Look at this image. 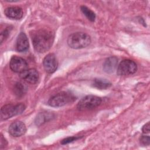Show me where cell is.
Wrapping results in <instances>:
<instances>
[{
	"instance_id": "obj_1",
	"label": "cell",
	"mask_w": 150,
	"mask_h": 150,
	"mask_svg": "<svg viewBox=\"0 0 150 150\" xmlns=\"http://www.w3.org/2000/svg\"><path fill=\"white\" fill-rule=\"evenodd\" d=\"M54 33L48 29H40L32 33V40L36 52L44 53L52 47L54 41Z\"/></svg>"
},
{
	"instance_id": "obj_2",
	"label": "cell",
	"mask_w": 150,
	"mask_h": 150,
	"mask_svg": "<svg viewBox=\"0 0 150 150\" xmlns=\"http://www.w3.org/2000/svg\"><path fill=\"white\" fill-rule=\"evenodd\" d=\"M91 43L90 36L84 32H75L70 35L67 39V44L72 49H79L86 47Z\"/></svg>"
},
{
	"instance_id": "obj_3",
	"label": "cell",
	"mask_w": 150,
	"mask_h": 150,
	"mask_svg": "<svg viewBox=\"0 0 150 150\" xmlns=\"http://www.w3.org/2000/svg\"><path fill=\"white\" fill-rule=\"evenodd\" d=\"M74 100L75 97L71 93L62 91L52 97L48 101V104L51 107H59L73 102Z\"/></svg>"
},
{
	"instance_id": "obj_4",
	"label": "cell",
	"mask_w": 150,
	"mask_h": 150,
	"mask_svg": "<svg viewBox=\"0 0 150 150\" xmlns=\"http://www.w3.org/2000/svg\"><path fill=\"white\" fill-rule=\"evenodd\" d=\"M101 98L99 97L88 95L81 98L77 105V108L80 111L90 110L97 107L101 103Z\"/></svg>"
},
{
	"instance_id": "obj_5",
	"label": "cell",
	"mask_w": 150,
	"mask_h": 150,
	"mask_svg": "<svg viewBox=\"0 0 150 150\" xmlns=\"http://www.w3.org/2000/svg\"><path fill=\"white\" fill-rule=\"evenodd\" d=\"M25 106L23 104H6L1 109V119L6 120L13 116L20 114L25 110Z\"/></svg>"
},
{
	"instance_id": "obj_6",
	"label": "cell",
	"mask_w": 150,
	"mask_h": 150,
	"mask_svg": "<svg viewBox=\"0 0 150 150\" xmlns=\"http://www.w3.org/2000/svg\"><path fill=\"white\" fill-rule=\"evenodd\" d=\"M137 66L131 60L125 59L120 62L117 67V74L120 76H128L136 72Z\"/></svg>"
},
{
	"instance_id": "obj_7",
	"label": "cell",
	"mask_w": 150,
	"mask_h": 150,
	"mask_svg": "<svg viewBox=\"0 0 150 150\" xmlns=\"http://www.w3.org/2000/svg\"><path fill=\"white\" fill-rule=\"evenodd\" d=\"M9 67L13 71L20 74L28 70V64L27 62L22 57L13 56L11 59Z\"/></svg>"
},
{
	"instance_id": "obj_8",
	"label": "cell",
	"mask_w": 150,
	"mask_h": 150,
	"mask_svg": "<svg viewBox=\"0 0 150 150\" xmlns=\"http://www.w3.org/2000/svg\"><path fill=\"white\" fill-rule=\"evenodd\" d=\"M43 66L47 73H53L54 72L58 66V62L56 56L53 53L47 54L43 59Z\"/></svg>"
},
{
	"instance_id": "obj_9",
	"label": "cell",
	"mask_w": 150,
	"mask_h": 150,
	"mask_svg": "<svg viewBox=\"0 0 150 150\" xmlns=\"http://www.w3.org/2000/svg\"><path fill=\"white\" fill-rule=\"evenodd\" d=\"M26 131L25 124L21 121H15L9 127L8 132L13 137H21L25 134Z\"/></svg>"
},
{
	"instance_id": "obj_10",
	"label": "cell",
	"mask_w": 150,
	"mask_h": 150,
	"mask_svg": "<svg viewBox=\"0 0 150 150\" xmlns=\"http://www.w3.org/2000/svg\"><path fill=\"white\" fill-rule=\"evenodd\" d=\"M20 77L25 81L30 83L35 84L39 80V73L35 69H30L20 73Z\"/></svg>"
},
{
	"instance_id": "obj_11",
	"label": "cell",
	"mask_w": 150,
	"mask_h": 150,
	"mask_svg": "<svg viewBox=\"0 0 150 150\" xmlns=\"http://www.w3.org/2000/svg\"><path fill=\"white\" fill-rule=\"evenodd\" d=\"M16 49L19 52L26 51L29 48L28 39L23 32H21L18 35L16 41Z\"/></svg>"
},
{
	"instance_id": "obj_12",
	"label": "cell",
	"mask_w": 150,
	"mask_h": 150,
	"mask_svg": "<svg viewBox=\"0 0 150 150\" xmlns=\"http://www.w3.org/2000/svg\"><path fill=\"white\" fill-rule=\"evenodd\" d=\"M4 13L8 18L15 20L21 19L23 15L22 8L18 6L8 7L5 9Z\"/></svg>"
},
{
	"instance_id": "obj_13",
	"label": "cell",
	"mask_w": 150,
	"mask_h": 150,
	"mask_svg": "<svg viewBox=\"0 0 150 150\" xmlns=\"http://www.w3.org/2000/svg\"><path fill=\"white\" fill-rule=\"evenodd\" d=\"M118 66V59L115 56L107 58L103 64V70L107 73H113Z\"/></svg>"
},
{
	"instance_id": "obj_14",
	"label": "cell",
	"mask_w": 150,
	"mask_h": 150,
	"mask_svg": "<svg viewBox=\"0 0 150 150\" xmlns=\"http://www.w3.org/2000/svg\"><path fill=\"white\" fill-rule=\"evenodd\" d=\"M93 86L98 89H106L111 86V83L103 79H95L93 82Z\"/></svg>"
},
{
	"instance_id": "obj_15",
	"label": "cell",
	"mask_w": 150,
	"mask_h": 150,
	"mask_svg": "<svg viewBox=\"0 0 150 150\" xmlns=\"http://www.w3.org/2000/svg\"><path fill=\"white\" fill-rule=\"evenodd\" d=\"M80 8L81 12L87 18L88 20H90L91 22H94L95 21L96 15L93 11H92L91 9H90L86 6H81Z\"/></svg>"
},
{
	"instance_id": "obj_16",
	"label": "cell",
	"mask_w": 150,
	"mask_h": 150,
	"mask_svg": "<svg viewBox=\"0 0 150 150\" xmlns=\"http://www.w3.org/2000/svg\"><path fill=\"white\" fill-rule=\"evenodd\" d=\"M26 88L25 85H23L21 83H17L14 87V91L15 94L18 97L22 96L26 92Z\"/></svg>"
},
{
	"instance_id": "obj_17",
	"label": "cell",
	"mask_w": 150,
	"mask_h": 150,
	"mask_svg": "<svg viewBox=\"0 0 150 150\" xmlns=\"http://www.w3.org/2000/svg\"><path fill=\"white\" fill-rule=\"evenodd\" d=\"M139 142L140 144L142 145H149V142H150V138L149 136H145V135H142L139 138Z\"/></svg>"
},
{
	"instance_id": "obj_18",
	"label": "cell",
	"mask_w": 150,
	"mask_h": 150,
	"mask_svg": "<svg viewBox=\"0 0 150 150\" xmlns=\"http://www.w3.org/2000/svg\"><path fill=\"white\" fill-rule=\"evenodd\" d=\"M79 138H80V137H67L65 139H64L62 141V144L63 145H65L67 144L68 143L74 141H76L77 139H78Z\"/></svg>"
},
{
	"instance_id": "obj_19",
	"label": "cell",
	"mask_w": 150,
	"mask_h": 150,
	"mask_svg": "<svg viewBox=\"0 0 150 150\" xmlns=\"http://www.w3.org/2000/svg\"><path fill=\"white\" fill-rule=\"evenodd\" d=\"M8 35H9V30L8 29H6L4 30L2 32H1V43L5 39V38L8 37Z\"/></svg>"
},
{
	"instance_id": "obj_20",
	"label": "cell",
	"mask_w": 150,
	"mask_h": 150,
	"mask_svg": "<svg viewBox=\"0 0 150 150\" xmlns=\"http://www.w3.org/2000/svg\"><path fill=\"white\" fill-rule=\"evenodd\" d=\"M7 141L6 139L3 137L2 134H1V138H0V148L2 149L5 148L7 145Z\"/></svg>"
},
{
	"instance_id": "obj_21",
	"label": "cell",
	"mask_w": 150,
	"mask_h": 150,
	"mask_svg": "<svg viewBox=\"0 0 150 150\" xmlns=\"http://www.w3.org/2000/svg\"><path fill=\"white\" fill-rule=\"evenodd\" d=\"M142 131L144 134H148L149 132V122H148L146 124H145L143 126L142 128Z\"/></svg>"
}]
</instances>
